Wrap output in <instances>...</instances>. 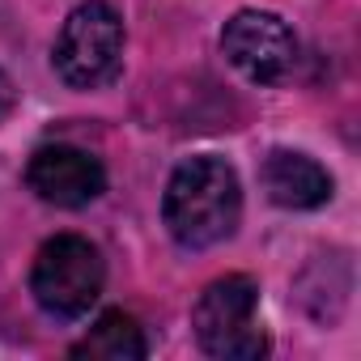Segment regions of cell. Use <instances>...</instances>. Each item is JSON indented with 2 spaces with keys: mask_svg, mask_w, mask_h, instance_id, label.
<instances>
[{
  "mask_svg": "<svg viewBox=\"0 0 361 361\" xmlns=\"http://www.w3.org/2000/svg\"><path fill=\"white\" fill-rule=\"evenodd\" d=\"M26 183L43 204L85 209L106 192V170L94 153L77 145H43L26 166Z\"/></svg>",
  "mask_w": 361,
  "mask_h": 361,
  "instance_id": "8992f818",
  "label": "cell"
},
{
  "mask_svg": "<svg viewBox=\"0 0 361 361\" xmlns=\"http://www.w3.org/2000/svg\"><path fill=\"white\" fill-rule=\"evenodd\" d=\"M56 73L73 90H98L119 77L123 68V18L106 0L77 5L56 39Z\"/></svg>",
  "mask_w": 361,
  "mask_h": 361,
  "instance_id": "277c9868",
  "label": "cell"
},
{
  "mask_svg": "<svg viewBox=\"0 0 361 361\" xmlns=\"http://www.w3.org/2000/svg\"><path fill=\"white\" fill-rule=\"evenodd\" d=\"M145 353H149V340H145L140 323L123 310H106L73 344V357H90V361H140Z\"/></svg>",
  "mask_w": 361,
  "mask_h": 361,
  "instance_id": "ba28073f",
  "label": "cell"
},
{
  "mask_svg": "<svg viewBox=\"0 0 361 361\" xmlns=\"http://www.w3.org/2000/svg\"><path fill=\"white\" fill-rule=\"evenodd\" d=\"M226 60L251 81V85H285L298 68V39L293 30L264 9H243L221 30Z\"/></svg>",
  "mask_w": 361,
  "mask_h": 361,
  "instance_id": "5b68a950",
  "label": "cell"
},
{
  "mask_svg": "<svg viewBox=\"0 0 361 361\" xmlns=\"http://www.w3.org/2000/svg\"><path fill=\"white\" fill-rule=\"evenodd\" d=\"M196 340L221 361H259L268 353V331L259 323V285L251 276L213 281L192 306Z\"/></svg>",
  "mask_w": 361,
  "mask_h": 361,
  "instance_id": "7a4b0ae2",
  "label": "cell"
},
{
  "mask_svg": "<svg viewBox=\"0 0 361 361\" xmlns=\"http://www.w3.org/2000/svg\"><path fill=\"white\" fill-rule=\"evenodd\" d=\"M264 192L272 204L281 209H293V213H306V209H323L331 200V174L306 157V153H293V149H272L264 157Z\"/></svg>",
  "mask_w": 361,
  "mask_h": 361,
  "instance_id": "52a82bcc",
  "label": "cell"
},
{
  "mask_svg": "<svg viewBox=\"0 0 361 361\" xmlns=\"http://www.w3.org/2000/svg\"><path fill=\"white\" fill-rule=\"evenodd\" d=\"M106 281V264L98 247L81 234H56L39 247L30 268V293L43 314L51 319H81L98 302Z\"/></svg>",
  "mask_w": 361,
  "mask_h": 361,
  "instance_id": "3957f363",
  "label": "cell"
},
{
  "mask_svg": "<svg viewBox=\"0 0 361 361\" xmlns=\"http://www.w3.org/2000/svg\"><path fill=\"white\" fill-rule=\"evenodd\" d=\"M13 106H18V90H13V81H9V73L0 68V123H5L9 115H13Z\"/></svg>",
  "mask_w": 361,
  "mask_h": 361,
  "instance_id": "9c48e42d",
  "label": "cell"
},
{
  "mask_svg": "<svg viewBox=\"0 0 361 361\" xmlns=\"http://www.w3.org/2000/svg\"><path fill=\"white\" fill-rule=\"evenodd\" d=\"M161 221L170 238L188 251H204V247L234 238L243 221L238 170L213 153L178 161L166 183V196H161Z\"/></svg>",
  "mask_w": 361,
  "mask_h": 361,
  "instance_id": "6da1fadb",
  "label": "cell"
}]
</instances>
